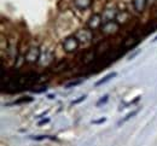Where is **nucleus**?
<instances>
[{
  "label": "nucleus",
  "mask_w": 157,
  "mask_h": 146,
  "mask_svg": "<svg viewBox=\"0 0 157 146\" xmlns=\"http://www.w3.org/2000/svg\"><path fill=\"white\" fill-rule=\"evenodd\" d=\"M78 40L76 39V36H69L67 38L64 42H63V47L67 52H74L78 47Z\"/></svg>",
  "instance_id": "1"
},
{
  "label": "nucleus",
  "mask_w": 157,
  "mask_h": 146,
  "mask_svg": "<svg viewBox=\"0 0 157 146\" xmlns=\"http://www.w3.org/2000/svg\"><path fill=\"white\" fill-rule=\"evenodd\" d=\"M40 58V50L38 47H30L25 54V61L29 63H35L38 62Z\"/></svg>",
  "instance_id": "2"
},
{
  "label": "nucleus",
  "mask_w": 157,
  "mask_h": 146,
  "mask_svg": "<svg viewBox=\"0 0 157 146\" xmlns=\"http://www.w3.org/2000/svg\"><path fill=\"white\" fill-rule=\"evenodd\" d=\"M75 36H76V39L78 40V42H90L92 40V33L88 29L78 30Z\"/></svg>",
  "instance_id": "3"
},
{
  "label": "nucleus",
  "mask_w": 157,
  "mask_h": 146,
  "mask_svg": "<svg viewBox=\"0 0 157 146\" xmlns=\"http://www.w3.org/2000/svg\"><path fill=\"white\" fill-rule=\"evenodd\" d=\"M101 23H103L101 16H99V15H93V16L90 18V21H88V28L92 29V30H96V29H98L99 27L101 25Z\"/></svg>",
  "instance_id": "4"
},
{
  "label": "nucleus",
  "mask_w": 157,
  "mask_h": 146,
  "mask_svg": "<svg viewBox=\"0 0 157 146\" xmlns=\"http://www.w3.org/2000/svg\"><path fill=\"white\" fill-rule=\"evenodd\" d=\"M116 16H117V12H116V10H111V9H109V10H105V11L103 12V15H101L103 24H104V23H108V22L114 21V20L116 18Z\"/></svg>",
  "instance_id": "5"
},
{
  "label": "nucleus",
  "mask_w": 157,
  "mask_h": 146,
  "mask_svg": "<svg viewBox=\"0 0 157 146\" xmlns=\"http://www.w3.org/2000/svg\"><path fill=\"white\" fill-rule=\"evenodd\" d=\"M117 30H118V24L116 22L111 21L103 24V32L106 33V34H111V33H115Z\"/></svg>",
  "instance_id": "6"
},
{
  "label": "nucleus",
  "mask_w": 157,
  "mask_h": 146,
  "mask_svg": "<svg viewBox=\"0 0 157 146\" xmlns=\"http://www.w3.org/2000/svg\"><path fill=\"white\" fill-rule=\"evenodd\" d=\"M92 0H74V5L78 10H86L91 6Z\"/></svg>",
  "instance_id": "7"
},
{
  "label": "nucleus",
  "mask_w": 157,
  "mask_h": 146,
  "mask_svg": "<svg viewBox=\"0 0 157 146\" xmlns=\"http://www.w3.org/2000/svg\"><path fill=\"white\" fill-rule=\"evenodd\" d=\"M145 5H146V0H133V6L137 12H141L145 9Z\"/></svg>",
  "instance_id": "8"
},
{
  "label": "nucleus",
  "mask_w": 157,
  "mask_h": 146,
  "mask_svg": "<svg viewBox=\"0 0 157 146\" xmlns=\"http://www.w3.org/2000/svg\"><path fill=\"white\" fill-rule=\"evenodd\" d=\"M116 75H117L116 73H110V74H108L105 77H103L101 80H99L98 82H96V86H100V84H105V82H108V81H110V80H111V79H114Z\"/></svg>",
  "instance_id": "9"
},
{
  "label": "nucleus",
  "mask_w": 157,
  "mask_h": 146,
  "mask_svg": "<svg viewBox=\"0 0 157 146\" xmlns=\"http://www.w3.org/2000/svg\"><path fill=\"white\" fill-rule=\"evenodd\" d=\"M137 114H138V110H136V111H133L132 114H128V115H127V116H126V117H124V118H123V120H122V121L120 122V125H121V123H123V122H126V121H128L129 118H132V117H133V116H136Z\"/></svg>",
  "instance_id": "10"
},
{
  "label": "nucleus",
  "mask_w": 157,
  "mask_h": 146,
  "mask_svg": "<svg viewBox=\"0 0 157 146\" xmlns=\"http://www.w3.org/2000/svg\"><path fill=\"white\" fill-rule=\"evenodd\" d=\"M28 102H33V98H32V97H24L23 99H20V100L15 102V104H21V103H28Z\"/></svg>",
  "instance_id": "11"
},
{
  "label": "nucleus",
  "mask_w": 157,
  "mask_h": 146,
  "mask_svg": "<svg viewBox=\"0 0 157 146\" xmlns=\"http://www.w3.org/2000/svg\"><path fill=\"white\" fill-rule=\"evenodd\" d=\"M82 84V80H78V81H73V82H69V84H65V87L67 88H70V87H75V86H78V84Z\"/></svg>",
  "instance_id": "12"
},
{
  "label": "nucleus",
  "mask_w": 157,
  "mask_h": 146,
  "mask_svg": "<svg viewBox=\"0 0 157 146\" xmlns=\"http://www.w3.org/2000/svg\"><path fill=\"white\" fill-rule=\"evenodd\" d=\"M108 98H109V95H108V94H106V95H104V97H103V98L99 100L98 103H97V106H99V105H101V104H104V103H106V102H108Z\"/></svg>",
  "instance_id": "13"
},
{
  "label": "nucleus",
  "mask_w": 157,
  "mask_h": 146,
  "mask_svg": "<svg viewBox=\"0 0 157 146\" xmlns=\"http://www.w3.org/2000/svg\"><path fill=\"white\" fill-rule=\"evenodd\" d=\"M30 138L34 139V140H44V139H46L48 137H46V135H39V137H30Z\"/></svg>",
  "instance_id": "14"
},
{
  "label": "nucleus",
  "mask_w": 157,
  "mask_h": 146,
  "mask_svg": "<svg viewBox=\"0 0 157 146\" xmlns=\"http://www.w3.org/2000/svg\"><path fill=\"white\" fill-rule=\"evenodd\" d=\"M85 99H86V95H82V97H80V98H78V100H74V102H73V104H78L80 102H82V100H85Z\"/></svg>",
  "instance_id": "15"
},
{
  "label": "nucleus",
  "mask_w": 157,
  "mask_h": 146,
  "mask_svg": "<svg viewBox=\"0 0 157 146\" xmlns=\"http://www.w3.org/2000/svg\"><path fill=\"white\" fill-rule=\"evenodd\" d=\"M105 120H106V118L103 117V118H100V120H98V121H93V123H96V125H97V123H103V122H105Z\"/></svg>",
  "instance_id": "16"
},
{
  "label": "nucleus",
  "mask_w": 157,
  "mask_h": 146,
  "mask_svg": "<svg viewBox=\"0 0 157 146\" xmlns=\"http://www.w3.org/2000/svg\"><path fill=\"white\" fill-rule=\"evenodd\" d=\"M48 121H50L48 118H46V120H42V121H40V122H39V125H44V123H47Z\"/></svg>",
  "instance_id": "17"
},
{
  "label": "nucleus",
  "mask_w": 157,
  "mask_h": 146,
  "mask_svg": "<svg viewBox=\"0 0 157 146\" xmlns=\"http://www.w3.org/2000/svg\"><path fill=\"white\" fill-rule=\"evenodd\" d=\"M154 41H157V35L155 36V39H154Z\"/></svg>",
  "instance_id": "18"
}]
</instances>
